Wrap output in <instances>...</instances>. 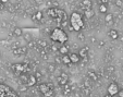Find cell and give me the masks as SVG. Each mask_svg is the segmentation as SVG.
Listing matches in <instances>:
<instances>
[{
    "mask_svg": "<svg viewBox=\"0 0 123 97\" xmlns=\"http://www.w3.org/2000/svg\"><path fill=\"white\" fill-rule=\"evenodd\" d=\"M105 21L107 22V23H111V22L113 21V14L107 13L106 14V16H105Z\"/></svg>",
    "mask_w": 123,
    "mask_h": 97,
    "instance_id": "23",
    "label": "cell"
},
{
    "mask_svg": "<svg viewBox=\"0 0 123 97\" xmlns=\"http://www.w3.org/2000/svg\"><path fill=\"white\" fill-rule=\"evenodd\" d=\"M105 97H113V96H111V95H109V94H108V95H106V96H105Z\"/></svg>",
    "mask_w": 123,
    "mask_h": 97,
    "instance_id": "41",
    "label": "cell"
},
{
    "mask_svg": "<svg viewBox=\"0 0 123 97\" xmlns=\"http://www.w3.org/2000/svg\"><path fill=\"white\" fill-rule=\"evenodd\" d=\"M100 2L104 3V5H108V2H109V0H100Z\"/></svg>",
    "mask_w": 123,
    "mask_h": 97,
    "instance_id": "36",
    "label": "cell"
},
{
    "mask_svg": "<svg viewBox=\"0 0 123 97\" xmlns=\"http://www.w3.org/2000/svg\"><path fill=\"white\" fill-rule=\"evenodd\" d=\"M55 96V92H54V90H50L49 92H47L46 94L44 95V97H54Z\"/></svg>",
    "mask_w": 123,
    "mask_h": 97,
    "instance_id": "25",
    "label": "cell"
},
{
    "mask_svg": "<svg viewBox=\"0 0 123 97\" xmlns=\"http://www.w3.org/2000/svg\"><path fill=\"white\" fill-rule=\"evenodd\" d=\"M0 97H20V96L10 86L5 85V84H0Z\"/></svg>",
    "mask_w": 123,
    "mask_h": 97,
    "instance_id": "3",
    "label": "cell"
},
{
    "mask_svg": "<svg viewBox=\"0 0 123 97\" xmlns=\"http://www.w3.org/2000/svg\"><path fill=\"white\" fill-rule=\"evenodd\" d=\"M43 18H44V15H43V12H42V11L36 12V13H35L34 15H33V19H34L35 21H38V22L42 21Z\"/></svg>",
    "mask_w": 123,
    "mask_h": 97,
    "instance_id": "16",
    "label": "cell"
},
{
    "mask_svg": "<svg viewBox=\"0 0 123 97\" xmlns=\"http://www.w3.org/2000/svg\"><path fill=\"white\" fill-rule=\"evenodd\" d=\"M50 39L54 43H59V44L63 45L68 42L69 36L64 32V30L61 27H56L52 30V32L50 33Z\"/></svg>",
    "mask_w": 123,
    "mask_h": 97,
    "instance_id": "1",
    "label": "cell"
},
{
    "mask_svg": "<svg viewBox=\"0 0 123 97\" xmlns=\"http://www.w3.org/2000/svg\"><path fill=\"white\" fill-rule=\"evenodd\" d=\"M89 39H91V43H92V44H96V43H97V39H96L94 36H91V38H89Z\"/></svg>",
    "mask_w": 123,
    "mask_h": 97,
    "instance_id": "33",
    "label": "cell"
},
{
    "mask_svg": "<svg viewBox=\"0 0 123 97\" xmlns=\"http://www.w3.org/2000/svg\"><path fill=\"white\" fill-rule=\"evenodd\" d=\"M119 91H120V88H119L118 84H116V83H111L109 86H108V94L111 95V96L118 95Z\"/></svg>",
    "mask_w": 123,
    "mask_h": 97,
    "instance_id": "6",
    "label": "cell"
},
{
    "mask_svg": "<svg viewBox=\"0 0 123 97\" xmlns=\"http://www.w3.org/2000/svg\"><path fill=\"white\" fill-rule=\"evenodd\" d=\"M87 78L92 81H97V74H96L95 71H87Z\"/></svg>",
    "mask_w": 123,
    "mask_h": 97,
    "instance_id": "15",
    "label": "cell"
},
{
    "mask_svg": "<svg viewBox=\"0 0 123 97\" xmlns=\"http://www.w3.org/2000/svg\"><path fill=\"white\" fill-rule=\"evenodd\" d=\"M70 24L72 25L75 32H80L84 27V20L79 12H73L70 16Z\"/></svg>",
    "mask_w": 123,
    "mask_h": 97,
    "instance_id": "2",
    "label": "cell"
},
{
    "mask_svg": "<svg viewBox=\"0 0 123 97\" xmlns=\"http://www.w3.org/2000/svg\"><path fill=\"white\" fill-rule=\"evenodd\" d=\"M107 72H108L109 74L113 73V72H114V68H113V67H108V68H107Z\"/></svg>",
    "mask_w": 123,
    "mask_h": 97,
    "instance_id": "31",
    "label": "cell"
},
{
    "mask_svg": "<svg viewBox=\"0 0 123 97\" xmlns=\"http://www.w3.org/2000/svg\"><path fill=\"white\" fill-rule=\"evenodd\" d=\"M13 35L16 37L22 36V35H23V30H22L21 27H18V26H16V27L13 30Z\"/></svg>",
    "mask_w": 123,
    "mask_h": 97,
    "instance_id": "18",
    "label": "cell"
},
{
    "mask_svg": "<svg viewBox=\"0 0 123 97\" xmlns=\"http://www.w3.org/2000/svg\"><path fill=\"white\" fill-rule=\"evenodd\" d=\"M108 35H109V37L113 40H116L119 38V32L117 30H110L109 32H108Z\"/></svg>",
    "mask_w": 123,
    "mask_h": 97,
    "instance_id": "12",
    "label": "cell"
},
{
    "mask_svg": "<svg viewBox=\"0 0 123 97\" xmlns=\"http://www.w3.org/2000/svg\"><path fill=\"white\" fill-rule=\"evenodd\" d=\"M116 6H117V7H122V6H123V0H117V1H116Z\"/></svg>",
    "mask_w": 123,
    "mask_h": 97,
    "instance_id": "30",
    "label": "cell"
},
{
    "mask_svg": "<svg viewBox=\"0 0 123 97\" xmlns=\"http://www.w3.org/2000/svg\"><path fill=\"white\" fill-rule=\"evenodd\" d=\"M77 38H79V40H81V42H84V40H85V35H84L83 33H79Z\"/></svg>",
    "mask_w": 123,
    "mask_h": 97,
    "instance_id": "27",
    "label": "cell"
},
{
    "mask_svg": "<svg viewBox=\"0 0 123 97\" xmlns=\"http://www.w3.org/2000/svg\"><path fill=\"white\" fill-rule=\"evenodd\" d=\"M71 91H72L71 90V86H69L68 84H65L64 86H62V93L64 96H68V95L71 93Z\"/></svg>",
    "mask_w": 123,
    "mask_h": 97,
    "instance_id": "17",
    "label": "cell"
},
{
    "mask_svg": "<svg viewBox=\"0 0 123 97\" xmlns=\"http://www.w3.org/2000/svg\"><path fill=\"white\" fill-rule=\"evenodd\" d=\"M0 58H1V53H0Z\"/></svg>",
    "mask_w": 123,
    "mask_h": 97,
    "instance_id": "43",
    "label": "cell"
},
{
    "mask_svg": "<svg viewBox=\"0 0 123 97\" xmlns=\"http://www.w3.org/2000/svg\"><path fill=\"white\" fill-rule=\"evenodd\" d=\"M11 70L16 74V75H21L23 73H27L30 71V67L25 63H13L11 65Z\"/></svg>",
    "mask_w": 123,
    "mask_h": 97,
    "instance_id": "4",
    "label": "cell"
},
{
    "mask_svg": "<svg viewBox=\"0 0 123 97\" xmlns=\"http://www.w3.org/2000/svg\"><path fill=\"white\" fill-rule=\"evenodd\" d=\"M51 88L48 86V84L47 83H40L39 85H38V91H39V93L40 94H43V95H45L47 92H49Z\"/></svg>",
    "mask_w": 123,
    "mask_h": 97,
    "instance_id": "7",
    "label": "cell"
},
{
    "mask_svg": "<svg viewBox=\"0 0 123 97\" xmlns=\"http://www.w3.org/2000/svg\"><path fill=\"white\" fill-rule=\"evenodd\" d=\"M47 70H48L49 72H54L55 70H56V65H49L48 67H47Z\"/></svg>",
    "mask_w": 123,
    "mask_h": 97,
    "instance_id": "26",
    "label": "cell"
},
{
    "mask_svg": "<svg viewBox=\"0 0 123 97\" xmlns=\"http://www.w3.org/2000/svg\"><path fill=\"white\" fill-rule=\"evenodd\" d=\"M87 53H88V47H83V48H81L79 51L80 57L83 58V59H86V58H87Z\"/></svg>",
    "mask_w": 123,
    "mask_h": 97,
    "instance_id": "11",
    "label": "cell"
},
{
    "mask_svg": "<svg viewBox=\"0 0 123 97\" xmlns=\"http://www.w3.org/2000/svg\"><path fill=\"white\" fill-rule=\"evenodd\" d=\"M47 84H48V86L51 88V90H54V84L52 83H47Z\"/></svg>",
    "mask_w": 123,
    "mask_h": 97,
    "instance_id": "38",
    "label": "cell"
},
{
    "mask_svg": "<svg viewBox=\"0 0 123 97\" xmlns=\"http://www.w3.org/2000/svg\"><path fill=\"white\" fill-rule=\"evenodd\" d=\"M118 96H119V97H123V90H120V91H119Z\"/></svg>",
    "mask_w": 123,
    "mask_h": 97,
    "instance_id": "35",
    "label": "cell"
},
{
    "mask_svg": "<svg viewBox=\"0 0 123 97\" xmlns=\"http://www.w3.org/2000/svg\"><path fill=\"white\" fill-rule=\"evenodd\" d=\"M2 7H3V3H1V2H0V10L2 9Z\"/></svg>",
    "mask_w": 123,
    "mask_h": 97,
    "instance_id": "40",
    "label": "cell"
},
{
    "mask_svg": "<svg viewBox=\"0 0 123 97\" xmlns=\"http://www.w3.org/2000/svg\"><path fill=\"white\" fill-rule=\"evenodd\" d=\"M84 15H85L86 19H91V18H94V15H95V12H94L93 9L84 10Z\"/></svg>",
    "mask_w": 123,
    "mask_h": 97,
    "instance_id": "14",
    "label": "cell"
},
{
    "mask_svg": "<svg viewBox=\"0 0 123 97\" xmlns=\"http://www.w3.org/2000/svg\"><path fill=\"white\" fill-rule=\"evenodd\" d=\"M20 79H21V82L24 84V85H26V83H27L28 81V75L26 73H23L20 75Z\"/></svg>",
    "mask_w": 123,
    "mask_h": 97,
    "instance_id": "22",
    "label": "cell"
},
{
    "mask_svg": "<svg viewBox=\"0 0 123 97\" xmlns=\"http://www.w3.org/2000/svg\"><path fill=\"white\" fill-rule=\"evenodd\" d=\"M37 78H36V75H28V81L27 83H26V86L27 87H32V86H35V84L37 83Z\"/></svg>",
    "mask_w": 123,
    "mask_h": 97,
    "instance_id": "8",
    "label": "cell"
},
{
    "mask_svg": "<svg viewBox=\"0 0 123 97\" xmlns=\"http://www.w3.org/2000/svg\"><path fill=\"white\" fill-rule=\"evenodd\" d=\"M35 75H36V78H37V79H38V78H42V73H39V72H37Z\"/></svg>",
    "mask_w": 123,
    "mask_h": 97,
    "instance_id": "37",
    "label": "cell"
},
{
    "mask_svg": "<svg viewBox=\"0 0 123 97\" xmlns=\"http://www.w3.org/2000/svg\"><path fill=\"white\" fill-rule=\"evenodd\" d=\"M62 63H64V65H70V63H72V62H71V59H70V56L69 55H63Z\"/></svg>",
    "mask_w": 123,
    "mask_h": 97,
    "instance_id": "21",
    "label": "cell"
},
{
    "mask_svg": "<svg viewBox=\"0 0 123 97\" xmlns=\"http://www.w3.org/2000/svg\"><path fill=\"white\" fill-rule=\"evenodd\" d=\"M47 14H48L49 16H50L51 19H56V16H57V8H49L48 10H47Z\"/></svg>",
    "mask_w": 123,
    "mask_h": 97,
    "instance_id": "13",
    "label": "cell"
},
{
    "mask_svg": "<svg viewBox=\"0 0 123 97\" xmlns=\"http://www.w3.org/2000/svg\"><path fill=\"white\" fill-rule=\"evenodd\" d=\"M105 45H106V43H105V42H102V40H100V42H98V47H99V48H102V47H104Z\"/></svg>",
    "mask_w": 123,
    "mask_h": 97,
    "instance_id": "32",
    "label": "cell"
},
{
    "mask_svg": "<svg viewBox=\"0 0 123 97\" xmlns=\"http://www.w3.org/2000/svg\"><path fill=\"white\" fill-rule=\"evenodd\" d=\"M56 62L57 63H62V58H60V57H56Z\"/></svg>",
    "mask_w": 123,
    "mask_h": 97,
    "instance_id": "34",
    "label": "cell"
},
{
    "mask_svg": "<svg viewBox=\"0 0 123 97\" xmlns=\"http://www.w3.org/2000/svg\"><path fill=\"white\" fill-rule=\"evenodd\" d=\"M92 6H93V3H92L91 0H82L81 1V7L83 8L84 10L92 9Z\"/></svg>",
    "mask_w": 123,
    "mask_h": 97,
    "instance_id": "9",
    "label": "cell"
},
{
    "mask_svg": "<svg viewBox=\"0 0 123 97\" xmlns=\"http://www.w3.org/2000/svg\"><path fill=\"white\" fill-rule=\"evenodd\" d=\"M99 12H100V13H102V14H107V12H108V6L101 3V5L99 6Z\"/></svg>",
    "mask_w": 123,
    "mask_h": 97,
    "instance_id": "20",
    "label": "cell"
},
{
    "mask_svg": "<svg viewBox=\"0 0 123 97\" xmlns=\"http://www.w3.org/2000/svg\"><path fill=\"white\" fill-rule=\"evenodd\" d=\"M68 81H69V76H68L67 73H64V72H61L60 76H58L57 78V82H58L59 86H64L65 84H68Z\"/></svg>",
    "mask_w": 123,
    "mask_h": 97,
    "instance_id": "5",
    "label": "cell"
},
{
    "mask_svg": "<svg viewBox=\"0 0 123 97\" xmlns=\"http://www.w3.org/2000/svg\"><path fill=\"white\" fill-rule=\"evenodd\" d=\"M0 2H1V3H7L8 0H0Z\"/></svg>",
    "mask_w": 123,
    "mask_h": 97,
    "instance_id": "39",
    "label": "cell"
},
{
    "mask_svg": "<svg viewBox=\"0 0 123 97\" xmlns=\"http://www.w3.org/2000/svg\"><path fill=\"white\" fill-rule=\"evenodd\" d=\"M121 69H122V71H123V65H122V67H121Z\"/></svg>",
    "mask_w": 123,
    "mask_h": 97,
    "instance_id": "42",
    "label": "cell"
},
{
    "mask_svg": "<svg viewBox=\"0 0 123 97\" xmlns=\"http://www.w3.org/2000/svg\"><path fill=\"white\" fill-rule=\"evenodd\" d=\"M28 47H30V48H35V47H36V43L33 42V40L28 42Z\"/></svg>",
    "mask_w": 123,
    "mask_h": 97,
    "instance_id": "29",
    "label": "cell"
},
{
    "mask_svg": "<svg viewBox=\"0 0 123 97\" xmlns=\"http://www.w3.org/2000/svg\"><path fill=\"white\" fill-rule=\"evenodd\" d=\"M24 38H25L26 42H31V40H32V36H31V34H25L24 35Z\"/></svg>",
    "mask_w": 123,
    "mask_h": 97,
    "instance_id": "28",
    "label": "cell"
},
{
    "mask_svg": "<svg viewBox=\"0 0 123 97\" xmlns=\"http://www.w3.org/2000/svg\"><path fill=\"white\" fill-rule=\"evenodd\" d=\"M69 56H70V59H71V62H72V63H79L80 60H81L80 55H77V53H75V52L70 53Z\"/></svg>",
    "mask_w": 123,
    "mask_h": 97,
    "instance_id": "10",
    "label": "cell"
},
{
    "mask_svg": "<svg viewBox=\"0 0 123 97\" xmlns=\"http://www.w3.org/2000/svg\"><path fill=\"white\" fill-rule=\"evenodd\" d=\"M59 52H60L61 55H68V52H69V48H68V46H65V45H61L60 48H59Z\"/></svg>",
    "mask_w": 123,
    "mask_h": 97,
    "instance_id": "19",
    "label": "cell"
},
{
    "mask_svg": "<svg viewBox=\"0 0 123 97\" xmlns=\"http://www.w3.org/2000/svg\"><path fill=\"white\" fill-rule=\"evenodd\" d=\"M37 43H38V45H39L42 48H46V47H47V42H46V40L40 39V40H38Z\"/></svg>",
    "mask_w": 123,
    "mask_h": 97,
    "instance_id": "24",
    "label": "cell"
}]
</instances>
